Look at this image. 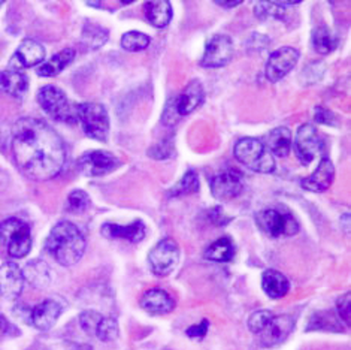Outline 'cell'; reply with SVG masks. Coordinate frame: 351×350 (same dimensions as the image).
I'll return each mask as SVG.
<instances>
[{"instance_id":"cell-46","label":"cell","mask_w":351,"mask_h":350,"mask_svg":"<svg viewBox=\"0 0 351 350\" xmlns=\"http://www.w3.org/2000/svg\"><path fill=\"white\" fill-rule=\"evenodd\" d=\"M3 5V2H0V6H2Z\"/></svg>"},{"instance_id":"cell-5","label":"cell","mask_w":351,"mask_h":350,"mask_svg":"<svg viewBox=\"0 0 351 350\" xmlns=\"http://www.w3.org/2000/svg\"><path fill=\"white\" fill-rule=\"evenodd\" d=\"M38 102L40 108L51 117L62 123H75L78 120V106H75L68 96L56 86H45L38 91Z\"/></svg>"},{"instance_id":"cell-9","label":"cell","mask_w":351,"mask_h":350,"mask_svg":"<svg viewBox=\"0 0 351 350\" xmlns=\"http://www.w3.org/2000/svg\"><path fill=\"white\" fill-rule=\"evenodd\" d=\"M121 165L119 157L105 150H93L81 156L78 162L80 171L87 177H102L114 172Z\"/></svg>"},{"instance_id":"cell-28","label":"cell","mask_w":351,"mask_h":350,"mask_svg":"<svg viewBox=\"0 0 351 350\" xmlns=\"http://www.w3.org/2000/svg\"><path fill=\"white\" fill-rule=\"evenodd\" d=\"M235 256V246L229 237H221L206 248L205 257L213 262H230Z\"/></svg>"},{"instance_id":"cell-45","label":"cell","mask_w":351,"mask_h":350,"mask_svg":"<svg viewBox=\"0 0 351 350\" xmlns=\"http://www.w3.org/2000/svg\"><path fill=\"white\" fill-rule=\"evenodd\" d=\"M215 3L220 6H224V8H233V6L241 5V2H215Z\"/></svg>"},{"instance_id":"cell-43","label":"cell","mask_w":351,"mask_h":350,"mask_svg":"<svg viewBox=\"0 0 351 350\" xmlns=\"http://www.w3.org/2000/svg\"><path fill=\"white\" fill-rule=\"evenodd\" d=\"M267 38H265V35H253L252 39L248 40V47H252V49H265L267 47V44H262V40H266Z\"/></svg>"},{"instance_id":"cell-32","label":"cell","mask_w":351,"mask_h":350,"mask_svg":"<svg viewBox=\"0 0 351 350\" xmlns=\"http://www.w3.org/2000/svg\"><path fill=\"white\" fill-rule=\"evenodd\" d=\"M149 43H152V39H149L148 35L136 30L124 33L121 38V47L132 53L142 51V49H145L149 45Z\"/></svg>"},{"instance_id":"cell-14","label":"cell","mask_w":351,"mask_h":350,"mask_svg":"<svg viewBox=\"0 0 351 350\" xmlns=\"http://www.w3.org/2000/svg\"><path fill=\"white\" fill-rule=\"evenodd\" d=\"M24 288L23 270L14 262H6L0 266V299L12 301L16 299Z\"/></svg>"},{"instance_id":"cell-24","label":"cell","mask_w":351,"mask_h":350,"mask_svg":"<svg viewBox=\"0 0 351 350\" xmlns=\"http://www.w3.org/2000/svg\"><path fill=\"white\" fill-rule=\"evenodd\" d=\"M75 49L64 48L63 51L54 54L49 60L43 62L38 68L39 77H56V75L64 71L73 62Z\"/></svg>"},{"instance_id":"cell-13","label":"cell","mask_w":351,"mask_h":350,"mask_svg":"<svg viewBox=\"0 0 351 350\" xmlns=\"http://www.w3.org/2000/svg\"><path fill=\"white\" fill-rule=\"evenodd\" d=\"M242 189H244L242 174L235 170L224 171L211 180V191L219 201H230L241 195Z\"/></svg>"},{"instance_id":"cell-34","label":"cell","mask_w":351,"mask_h":350,"mask_svg":"<svg viewBox=\"0 0 351 350\" xmlns=\"http://www.w3.org/2000/svg\"><path fill=\"white\" fill-rule=\"evenodd\" d=\"M100 341H112L117 337H119V322H117L114 318H104L100 319L96 334H95Z\"/></svg>"},{"instance_id":"cell-41","label":"cell","mask_w":351,"mask_h":350,"mask_svg":"<svg viewBox=\"0 0 351 350\" xmlns=\"http://www.w3.org/2000/svg\"><path fill=\"white\" fill-rule=\"evenodd\" d=\"M152 157L154 159H169V157L173 156V144H172V139L169 141H163V143L157 144L152 152H149Z\"/></svg>"},{"instance_id":"cell-29","label":"cell","mask_w":351,"mask_h":350,"mask_svg":"<svg viewBox=\"0 0 351 350\" xmlns=\"http://www.w3.org/2000/svg\"><path fill=\"white\" fill-rule=\"evenodd\" d=\"M313 45L319 54H329L337 47V39L326 26H319L313 32Z\"/></svg>"},{"instance_id":"cell-38","label":"cell","mask_w":351,"mask_h":350,"mask_svg":"<svg viewBox=\"0 0 351 350\" xmlns=\"http://www.w3.org/2000/svg\"><path fill=\"white\" fill-rule=\"evenodd\" d=\"M314 319H319L317 323L309 325L308 329H329V331H337L333 327H337V319L335 316L330 313H319L314 316Z\"/></svg>"},{"instance_id":"cell-20","label":"cell","mask_w":351,"mask_h":350,"mask_svg":"<svg viewBox=\"0 0 351 350\" xmlns=\"http://www.w3.org/2000/svg\"><path fill=\"white\" fill-rule=\"evenodd\" d=\"M145 224L141 220H135L130 224H115V223H105L102 226V235L110 240H126L130 243H139L145 238Z\"/></svg>"},{"instance_id":"cell-44","label":"cell","mask_w":351,"mask_h":350,"mask_svg":"<svg viewBox=\"0 0 351 350\" xmlns=\"http://www.w3.org/2000/svg\"><path fill=\"white\" fill-rule=\"evenodd\" d=\"M10 329H11L10 322H8L3 316H0V338H3L5 336L10 334Z\"/></svg>"},{"instance_id":"cell-37","label":"cell","mask_w":351,"mask_h":350,"mask_svg":"<svg viewBox=\"0 0 351 350\" xmlns=\"http://www.w3.org/2000/svg\"><path fill=\"white\" fill-rule=\"evenodd\" d=\"M104 316L93 312V310H87V312H82L80 316V323H81V328L84 329L88 336H95L96 334V329H97V325L102 319Z\"/></svg>"},{"instance_id":"cell-4","label":"cell","mask_w":351,"mask_h":350,"mask_svg":"<svg viewBox=\"0 0 351 350\" xmlns=\"http://www.w3.org/2000/svg\"><path fill=\"white\" fill-rule=\"evenodd\" d=\"M0 243L6 247L10 256L21 259L29 255L32 248L30 226L16 218L3 220L0 223Z\"/></svg>"},{"instance_id":"cell-19","label":"cell","mask_w":351,"mask_h":350,"mask_svg":"<svg viewBox=\"0 0 351 350\" xmlns=\"http://www.w3.org/2000/svg\"><path fill=\"white\" fill-rule=\"evenodd\" d=\"M205 90L202 82L199 80H193L190 84L182 90V93L175 99V108H177L178 115H189L193 113L196 108L204 104Z\"/></svg>"},{"instance_id":"cell-42","label":"cell","mask_w":351,"mask_h":350,"mask_svg":"<svg viewBox=\"0 0 351 350\" xmlns=\"http://www.w3.org/2000/svg\"><path fill=\"white\" fill-rule=\"evenodd\" d=\"M208 327H210V322L205 319L200 323H196V325H193V327H190L186 331V334L190 338H204L206 336V332H208Z\"/></svg>"},{"instance_id":"cell-39","label":"cell","mask_w":351,"mask_h":350,"mask_svg":"<svg viewBox=\"0 0 351 350\" xmlns=\"http://www.w3.org/2000/svg\"><path fill=\"white\" fill-rule=\"evenodd\" d=\"M314 120L320 124H328V126H338V119L328 108L317 106L314 113Z\"/></svg>"},{"instance_id":"cell-10","label":"cell","mask_w":351,"mask_h":350,"mask_svg":"<svg viewBox=\"0 0 351 350\" xmlns=\"http://www.w3.org/2000/svg\"><path fill=\"white\" fill-rule=\"evenodd\" d=\"M295 153L302 165H311L315 157L322 153V141L314 124L305 123L298 129Z\"/></svg>"},{"instance_id":"cell-18","label":"cell","mask_w":351,"mask_h":350,"mask_svg":"<svg viewBox=\"0 0 351 350\" xmlns=\"http://www.w3.org/2000/svg\"><path fill=\"white\" fill-rule=\"evenodd\" d=\"M335 178V166H333L329 157H323L319 168H317L309 177L300 181V186L308 191L320 194V191L328 190Z\"/></svg>"},{"instance_id":"cell-17","label":"cell","mask_w":351,"mask_h":350,"mask_svg":"<svg viewBox=\"0 0 351 350\" xmlns=\"http://www.w3.org/2000/svg\"><path fill=\"white\" fill-rule=\"evenodd\" d=\"M295 320L290 316H274L266 325V328L261 332V341L265 347H272L280 345L281 341L286 340L289 334L293 331Z\"/></svg>"},{"instance_id":"cell-26","label":"cell","mask_w":351,"mask_h":350,"mask_svg":"<svg viewBox=\"0 0 351 350\" xmlns=\"http://www.w3.org/2000/svg\"><path fill=\"white\" fill-rule=\"evenodd\" d=\"M24 280H27L32 286L38 289L47 288L51 281V274H49L48 265L43 261H32L26 265L23 271Z\"/></svg>"},{"instance_id":"cell-1","label":"cell","mask_w":351,"mask_h":350,"mask_svg":"<svg viewBox=\"0 0 351 350\" xmlns=\"http://www.w3.org/2000/svg\"><path fill=\"white\" fill-rule=\"evenodd\" d=\"M14 162L27 178L47 181L62 172L66 148L58 133L39 119L16 120L11 132Z\"/></svg>"},{"instance_id":"cell-23","label":"cell","mask_w":351,"mask_h":350,"mask_svg":"<svg viewBox=\"0 0 351 350\" xmlns=\"http://www.w3.org/2000/svg\"><path fill=\"white\" fill-rule=\"evenodd\" d=\"M262 288L269 298L280 299L287 295L290 290V281L277 270H266L262 276Z\"/></svg>"},{"instance_id":"cell-25","label":"cell","mask_w":351,"mask_h":350,"mask_svg":"<svg viewBox=\"0 0 351 350\" xmlns=\"http://www.w3.org/2000/svg\"><path fill=\"white\" fill-rule=\"evenodd\" d=\"M147 20L157 29L168 26L172 20V5L166 0H156V2H147L144 5Z\"/></svg>"},{"instance_id":"cell-6","label":"cell","mask_w":351,"mask_h":350,"mask_svg":"<svg viewBox=\"0 0 351 350\" xmlns=\"http://www.w3.org/2000/svg\"><path fill=\"white\" fill-rule=\"evenodd\" d=\"M78 121L86 135L96 141H108L110 135V115L106 108L96 102H86L78 105Z\"/></svg>"},{"instance_id":"cell-16","label":"cell","mask_w":351,"mask_h":350,"mask_svg":"<svg viewBox=\"0 0 351 350\" xmlns=\"http://www.w3.org/2000/svg\"><path fill=\"white\" fill-rule=\"evenodd\" d=\"M63 312L62 304L57 299H45L32 308L30 323L39 331H48L54 327V323L60 318Z\"/></svg>"},{"instance_id":"cell-27","label":"cell","mask_w":351,"mask_h":350,"mask_svg":"<svg viewBox=\"0 0 351 350\" xmlns=\"http://www.w3.org/2000/svg\"><path fill=\"white\" fill-rule=\"evenodd\" d=\"M291 147V132L287 128H277L267 135V150L271 154L286 157Z\"/></svg>"},{"instance_id":"cell-40","label":"cell","mask_w":351,"mask_h":350,"mask_svg":"<svg viewBox=\"0 0 351 350\" xmlns=\"http://www.w3.org/2000/svg\"><path fill=\"white\" fill-rule=\"evenodd\" d=\"M350 305H351V301H350V292H347L346 295L339 296V299L337 301V310H338V314L341 320L344 322L347 327H350V319H351V312H350Z\"/></svg>"},{"instance_id":"cell-15","label":"cell","mask_w":351,"mask_h":350,"mask_svg":"<svg viewBox=\"0 0 351 350\" xmlns=\"http://www.w3.org/2000/svg\"><path fill=\"white\" fill-rule=\"evenodd\" d=\"M45 48L35 39H24L11 58V68L21 71L45 60Z\"/></svg>"},{"instance_id":"cell-22","label":"cell","mask_w":351,"mask_h":350,"mask_svg":"<svg viewBox=\"0 0 351 350\" xmlns=\"http://www.w3.org/2000/svg\"><path fill=\"white\" fill-rule=\"evenodd\" d=\"M29 89V80L26 73L16 69H6L0 72V91L14 96L23 97Z\"/></svg>"},{"instance_id":"cell-11","label":"cell","mask_w":351,"mask_h":350,"mask_svg":"<svg viewBox=\"0 0 351 350\" xmlns=\"http://www.w3.org/2000/svg\"><path fill=\"white\" fill-rule=\"evenodd\" d=\"M233 43L228 35H215L205 48V54L200 60L202 68H223L233 57Z\"/></svg>"},{"instance_id":"cell-35","label":"cell","mask_w":351,"mask_h":350,"mask_svg":"<svg viewBox=\"0 0 351 350\" xmlns=\"http://www.w3.org/2000/svg\"><path fill=\"white\" fill-rule=\"evenodd\" d=\"M274 318V314L269 310H258L254 312L252 316H250V319L247 322L248 325V329L253 332V334L258 336L261 332L266 328V325L269 323V320Z\"/></svg>"},{"instance_id":"cell-2","label":"cell","mask_w":351,"mask_h":350,"mask_svg":"<svg viewBox=\"0 0 351 350\" xmlns=\"http://www.w3.org/2000/svg\"><path fill=\"white\" fill-rule=\"evenodd\" d=\"M86 237L78 226L63 220L58 222L45 241V250L63 266L78 264L86 252Z\"/></svg>"},{"instance_id":"cell-3","label":"cell","mask_w":351,"mask_h":350,"mask_svg":"<svg viewBox=\"0 0 351 350\" xmlns=\"http://www.w3.org/2000/svg\"><path fill=\"white\" fill-rule=\"evenodd\" d=\"M237 161L247 168L258 174H271L275 171V161L267 147L256 138H242L239 139L235 150Z\"/></svg>"},{"instance_id":"cell-30","label":"cell","mask_w":351,"mask_h":350,"mask_svg":"<svg viewBox=\"0 0 351 350\" xmlns=\"http://www.w3.org/2000/svg\"><path fill=\"white\" fill-rule=\"evenodd\" d=\"M199 178H197V174L190 170L186 174H184V177L180 180L178 185H175L171 190L168 196L173 198V196H184V195H190V194H197L199 191Z\"/></svg>"},{"instance_id":"cell-31","label":"cell","mask_w":351,"mask_h":350,"mask_svg":"<svg viewBox=\"0 0 351 350\" xmlns=\"http://www.w3.org/2000/svg\"><path fill=\"white\" fill-rule=\"evenodd\" d=\"M108 36H110V32L97 26V24H87L84 32H82V39H84L86 45L93 49H97L106 44Z\"/></svg>"},{"instance_id":"cell-33","label":"cell","mask_w":351,"mask_h":350,"mask_svg":"<svg viewBox=\"0 0 351 350\" xmlns=\"http://www.w3.org/2000/svg\"><path fill=\"white\" fill-rule=\"evenodd\" d=\"M286 3H280V2H261L254 6V14L257 19L261 20H277V19H284V14H286V10H284Z\"/></svg>"},{"instance_id":"cell-21","label":"cell","mask_w":351,"mask_h":350,"mask_svg":"<svg viewBox=\"0 0 351 350\" xmlns=\"http://www.w3.org/2000/svg\"><path fill=\"white\" fill-rule=\"evenodd\" d=\"M141 307L152 314H166L173 310L175 301L163 289H149L142 295Z\"/></svg>"},{"instance_id":"cell-36","label":"cell","mask_w":351,"mask_h":350,"mask_svg":"<svg viewBox=\"0 0 351 350\" xmlns=\"http://www.w3.org/2000/svg\"><path fill=\"white\" fill-rule=\"evenodd\" d=\"M68 208L72 213H82L90 208V196L84 190H73L68 196Z\"/></svg>"},{"instance_id":"cell-7","label":"cell","mask_w":351,"mask_h":350,"mask_svg":"<svg viewBox=\"0 0 351 350\" xmlns=\"http://www.w3.org/2000/svg\"><path fill=\"white\" fill-rule=\"evenodd\" d=\"M257 224L269 237H291L299 232V224L293 215L282 213L277 208H267L257 214Z\"/></svg>"},{"instance_id":"cell-12","label":"cell","mask_w":351,"mask_h":350,"mask_svg":"<svg viewBox=\"0 0 351 350\" xmlns=\"http://www.w3.org/2000/svg\"><path fill=\"white\" fill-rule=\"evenodd\" d=\"M299 60V51L293 47H282L274 51L266 63V78L271 82L282 80L295 68Z\"/></svg>"},{"instance_id":"cell-8","label":"cell","mask_w":351,"mask_h":350,"mask_svg":"<svg viewBox=\"0 0 351 350\" xmlns=\"http://www.w3.org/2000/svg\"><path fill=\"white\" fill-rule=\"evenodd\" d=\"M180 261V247L172 238H165L148 255L149 270L158 277L169 276Z\"/></svg>"}]
</instances>
